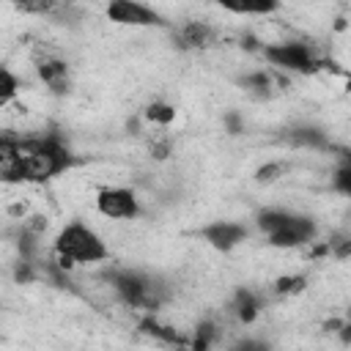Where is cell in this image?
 Wrapping results in <instances>:
<instances>
[{"instance_id": "cell-16", "label": "cell", "mask_w": 351, "mask_h": 351, "mask_svg": "<svg viewBox=\"0 0 351 351\" xmlns=\"http://www.w3.org/2000/svg\"><path fill=\"white\" fill-rule=\"evenodd\" d=\"M30 214V206L25 203V200H14L11 206H8V217H14V219H25Z\"/></svg>"}, {"instance_id": "cell-9", "label": "cell", "mask_w": 351, "mask_h": 351, "mask_svg": "<svg viewBox=\"0 0 351 351\" xmlns=\"http://www.w3.org/2000/svg\"><path fill=\"white\" fill-rule=\"evenodd\" d=\"M304 288H307V277L304 274H282L271 285V291L277 296H299Z\"/></svg>"}, {"instance_id": "cell-3", "label": "cell", "mask_w": 351, "mask_h": 351, "mask_svg": "<svg viewBox=\"0 0 351 351\" xmlns=\"http://www.w3.org/2000/svg\"><path fill=\"white\" fill-rule=\"evenodd\" d=\"M313 239H315V222L307 217H291L282 230L269 236V244L277 250H293V247L313 244Z\"/></svg>"}, {"instance_id": "cell-1", "label": "cell", "mask_w": 351, "mask_h": 351, "mask_svg": "<svg viewBox=\"0 0 351 351\" xmlns=\"http://www.w3.org/2000/svg\"><path fill=\"white\" fill-rule=\"evenodd\" d=\"M55 252L69 255L74 263H99L110 258V250L104 247V241L82 222H71L58 233Z\"/></svg>"}, {"instance_id": "cell-4", "label": "cell", "mask_w": 351, "mask_h": 351, "mask_svg": "<svg viewBox=\"0 0 351 351\" xmlns=\"http://www.w3.org/2000/svg\"><path fill=\"white\" fill-rule=\"evenodd\" d=\"M197 236H200L203 241H208L214 250L230 252V250H236V247L247 239V230H244L239 222H219V219H217V222L200 228Z\"/></svg>"}, {"instance_id": "cell-5", "label": "cell", "mask_w": 351, "mask_h": 351, "mask_svg": "<svg viewBox=\"0 0 351 351\" xmlns=\"http://www.w3.org/2000/svg\"><path fill=\"white\" fill-rule=\"evenodd\" d=\"M107 16L118 25H162L159 14L148 5L132 3V0H115L107 5Z\"/></svg>"}, {"instance_id": "cell-6", "label": "cell", "mask_w": 351, "mask_h": 351, "mask_svg": "<svg viewBox=\"0 0 351 351\" xmlns=\"http://www.w3.org/2000/svg\"><path fill=\"white\" fill-rule=\"evenodd\" d=\"M36 71H38V80L55 93V96H63L66 90H69V66H66V60H60V58H49V60H41V63H36Z\"/></svg>"}, {"instance_id": "cell-12", "label": "cell", "mask_w": 351, "mask_h": 351, "mask_svg": "<svg viewBox=\"0 0 351 351\" xmlns=\"http://www.w3.org/2000/svg\"><path fill=\"white\" fill-rule=\"evenodd\" d=\"M285 173H288V165H285V162H266V165H261V167L255 170V181H258V184H274V181H280Z\"/></svg>"}, {"instance_id": "cell-17", "label": "cell", "mask_w": 351, "mask_h": 351, "mask_svg": "<svg viewBox=\"0 0 351 351\" xmlns=\"http://www.w3.org/2000/svg\"><path fill=\"white\" fill-rule=\"evenodd\" d=\"M343 324H346V318H335V315H332V318L324 321V332H326V335H337V329H340Z\"/></svg>"}, {"instance_id": "cell-7", "label": "cell", "mask_w": 351, "mask_h": 351, "mask_svg": "<svg viewBox=\"0 0 351 351\" xmlns=\"http://www.w3.org/2000/svg\"><path fill=\"white\" fill-rule=\"evenodd\" d=\"M217 41V30L208 25V22H186L181 30H178V47L184 49H206Z\"/></svg>"}, {"instance_id": "cell-15", "label": "cell", "mask_w": 351, "mask_h": 351, "mask_svg": "<svg viewBox=\"0 0 351 351\" xmlns=\"http://www.w3.org/2000/svg\"><path fill=\"white\" fill-rule=\"evenodd\" d=\"M332 186H335L340 195H348V192H351V167H348V165H343V167L335 170V176H332Z\"/></svg>"}, {"instance_id": "cell-10", "label": "cell", "mask_w": 351, "mask_h": 351, "mask_svg": "<svg viewBox=\"0 0 351 351\" xmlns=\"http://www.w3.org/2000/svg\"><path fill=\"white\" fill-rule=\"evenodd\" d=\"M143 118L151 121V123H156V126H170V123L176 121V107L167 104V101H151V104L145 107Z\"/></svg>"}, {"instance_id": "cell-8", "label": "cell", "mask_w": 351, "mask_h": 351, "mask_svg": "<svg viewBox=\"0 0 351 351\" xmlns=\"http://www.w3.org/2000/svg\"><path fill=\"white\" fill-rule=\"evenodd\" d=\"M293 214H288L285 208H263L261 214H258V228L266 233V236H271V233H277V230H282L285 225H288V219H291Z\"/></svg>"}, {"instance_id": "cell-13", "label": "cell", "mask_w": 351, "mask_h": 351, "mask_svg": "<svg viewBox=\"0 0 351 351\" xmlns=\"http://www.w3.org/2000/svg\"><path fill=\"white\" fill-rule=\"evenodd\" d=\"M16 93H19V80H16V74H11L8 69L0 66V99L14 101Z\"/></svg>"}, {"instance_id": "cell-11", "label": "cell", "mask_w": 351, "mask_h": 351, "mask_svg": "<svg viewBox=\"0 0 351 351\" xmlns=\"http://www.w3.org/2000/svg\"><path fill=\"white\" fill-rule=\"evenodd\" d=\"M239 85L244 90H255V93H263L266 96L271 90V77H269V71H252V74H244L239 80Z\"/></svg>"}, {"instance_id": "cell-14", "label": "cell", "mask_w": 351, "mask_h": 351, "mask_svg": "<svg viewBox=\"0 0 351 351\" xmlns=\"http://www.w3.org/2000/svg\"><path fill=\"white\" fill-rule=\"evenodd\" d=\"M148 154H151L156 162H165V159L173 154V143H170V137H165V134H156V137L148 143Z\"/></svg>"}, {"instance_id": "cell-2", "label": "cell", "mask_w": 351, "mask_h": 351, "mask_svg": "<svg viewBox=\"0 0 351 351\" xmlns=\"http://www.w3.org/2000/svg\"><path fill=\"white\" fill-rule=\"evenodd\" d=\"M96 211L107 219H134L140 214L137 195L126 186H107L96 195Z\"/></svg>"}]
</instances>
